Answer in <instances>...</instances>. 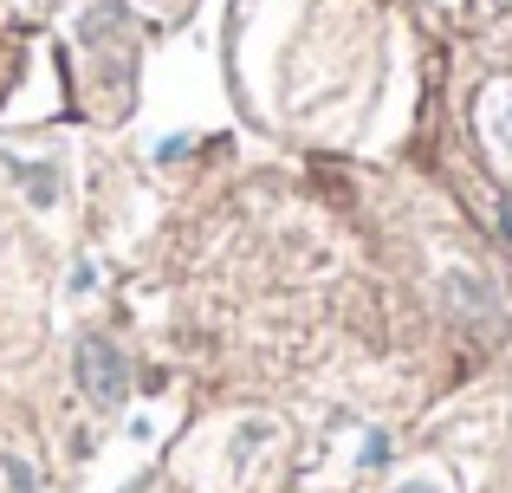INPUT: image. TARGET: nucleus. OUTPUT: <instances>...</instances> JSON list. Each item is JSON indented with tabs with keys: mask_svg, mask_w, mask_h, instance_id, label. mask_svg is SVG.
<instances>
[{
	"mask_svg": "<svg viewBox=\"0 0 512 493\" xmlns=\"http://www.w3.org/2000/svg\"><path fill=\"white\" fill-rule=\"evenodd\" d=\"M78 383H85V396L91 403H104V409H117L130 396V364H124V351H117L111 338H78Z\"/></svg>",
	"mask_w": 512,
	"mask_h": 493,
	"instance_id": "1",
	"label": "nucleus"
},
{
	"mask_svg": "<svg viewBox=\"0 0 512 493\" xmlns=\"http://www.w3.org/2000/svg\"><path fill=\"white\" fill-rule=\"evenodd\" d=\"M402 493H435V487H402Z\"/></svg>",
	"mask_w": 512,
	"mask_h": 493,
	"instance_id": "4",
	"label": "nucleus"
},
{
	"mask_svg": "<svg viewBox=\"0 0 512 493\" xmlns=\"http://www.w3.org/2000/svg\"><path fill=\"white\" fill-rule=\"evenodd\" d=\"M0 474H7V493H39V474H33V461H26V455H13V448L0 455Z\"/></svg>",
	"mask_w": 512,
	"mask_h": 493,
	"instance_id": "3",
	"label": "nucleus"
},
{
	"mask_svg": "<svg viewBox=\"0 0 512 493\" xmlns=\"http://www.w3.org/2000/svg\"><path fill=\"white\" fill-rule=\"evenodd\" d=\"M500 7H512V0H500Z\"/></svg>",
	"mask_w": 512,
	"mask_h": 493,
	"instance_id": "5",
	"label": "nucleus"
},
{
	"mask_svg": "<svg viewBox=\"0 0 512 493\" xmlns=\"http://www.w3.org/2000/svg\"><path fill=\"white\" fill-rule=\"evenodd\" d=\"M13 176L26 182V195H33L39 208H52V202H59V182H52V169H46V163H26V169H13Z\"/></svg>",
	"mask_w": 512,
	"mask_h": 493,
	"instance_id": "2",
	"label": "nucleus"
}]
</instances>
